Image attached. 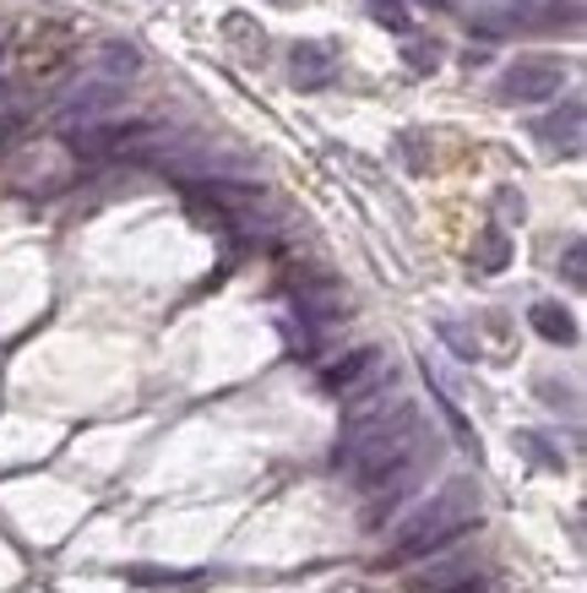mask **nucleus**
<instances>
[{
	"instance_id": "nucleus-6",
	"label": "nucleus",
	"mask_w": 587,
	"mask_h": 593,
	"mask_svg": "<svg viewBox=\"0 0 587 593\" xmlns=\"http://www.w3.org/2000/svg\"><path fill=\"white\" fill-rule=\"evenodd\" d=\"M332 71H337V61H332V50H326V44H294V82H300L305 93L326 87V82H332Z\"/></svg>"
},
{
	"instance_id": "nucleus-4",
	"label": "nucleus",
	"mask_w": 587,
	"mask_h": 593,
	"mask_svg": "<svg viewBox=\"0 0 587 593\" xmlns=\"http://www.w3.org/2000/svg\"><path fill=\"white\" fill-rule=\"evenodd\" d=\"M158 132L153 121H87V126H71L65 132V147L76 153V158H126L136 142H147V136Z\"/></svg>"
},
{
	"instance_id": "nucleus-1",
	"label": "nucleus",
	"mask_w": 587,
	"mask_h": 593,
	"mask_svg": "<svg viewBox=\"0 0 587 593\" xmlns=\"http://www.w3.org/2000/svg\"><path fill=\"white\" fill-rule=\"evenodd\" d=\"M473 523H479V485L473 479H447L408 523L397 528V539H391L381 566H413V561L447 550L452 539H462Z\"/></svg>"
},
{
	"instance_id": "nucleus-13",
	"label": "nucleus",
	"mask_w": 587,
	"mask_h": 593,
	"mask_svg": "<svg viewBox=\"0 0 587 593\" xmlns=\"http://www.w3.org/2000/svg\"><path fill=\"white\" fill-rule=\"evenodd\" d=\"M436 44H408V66H419V71H436Z\"/></svg>"
},
{
	"instance_id": "nucleus-3",
	"label": "nucleus",
	"mask_w": 587,
	"mask_h": 593,
	"mask_svg": "<svg viewBox=\"0 0 587 593\" xmlns=\"http://www.w3.org/2000/svg\"><path fill=\"white\" fill-rule=\"evenodd\" d=\"M566 82H572L566 61H555V55H517L512 66L501 71L495 93H501V104H544V98H560Z\"/></svg>"
},
{
	"instance_id": "nucleus-8",
	"label": "nucleus",
	"mask_w": 587,
	"mask_h": 593,
	"mask_svg": "<svg viewBox=\"0 0 587 593\" xmlns=\"http://www.w3.org/2000/svg\"><path fill=\"white\" fill-rule=\"evenodd\" d=\"M538 136H544V142H555V147H560V142H566V147H577V142H583V104L572 98V104H566V115L538 121Z\"/></svg>"
},
{
	"instance_id": "nucleus-10",
	"label": "nucleus",
	"mask_w": 587,
	"mask_h": 593,
	"mask_svg": "<svg viewBox=\"0 0 587 593\" xmlns=\"http://www.w3.org/2000/svg\"><path fill=\"white\" fill-rule=\"evenodd\" d=\"M506 257H512V240H506L501 229H484V240H479V267H484V272H501Z\"/></svg>"
},
{
	"instance_id": "nucleus-14",
	"label": "nucleus",
	"mask_w": 587,
	"mask_h": 593,
	"mask_svg": "<svg viewBox=\"0 0 587 593\" xmlns=\"http://www.w3.org/2000/svg\"><path fill=\"white\" fill-rule=\"evenodd\" d=\"M566 278H572V283H583V240H572V246H566Z\"/></svg>"
},
{
	"instance_id": "nucleus-5",
	"label": "nucleus",
	"mask_w": 587,
	"mask_h": 593,
	"mask_svg": "<svg viewBox=\"0 0 587 593\" xmlns=\"http://www.w3.org/2000/svg\"><path fill=\"white\" fill-rule=\"evenodd\" d=\"M376 371H381V348H376V343H359V348H348L343 360H332L322 371V393H332V397L359 393Z\"/></svg>"
},
{
	"instance_id": "nucleus-17",
	"label": "nucleus",
	"mask_w": 587,
	"mask_h": 593,
	"mask_svg": "<svg viewBox=\"0 0 587 593\" xmlns=\"http://www.w3.org/2000/svg\"><path fill=\"white\" fill-rule=\"evenodd\" d=\"M272 6H289V0H272Z\"/></svg>"
},
{
	"instance_id": "nucleus-11",
	"label": "nucleus",
	"mask_w": 587,
	"mask_h": 593,
	"mask_svg": "<svg viewBox=\"0 0 587 593\" xmlns=\"http://www.w3.org/2000/svg\"><path fill=\"white\" fill-rule=\"evenodd\" d=\"M370 17L391 28V33H408L413 28V11H408V0H370Z\"/></svg>"
},
{
	"instance_id": "nucleus-7",
	"label": "nucleus",
	"mask_w": 587,
	"mask_h": 593,
	"mask_svg": "<svg viewBox=\"0 0 587 593\" xmlns=\"http://www.w3.org/2000/svg\"><path fill=\"white\" fill-rule=\"evenodd\" d=\"M527 322L538 327V337H549V343H577V322H572V311H560L555 300H538V305L527 311Z\"/></svg>"
},
{
	"instance_id": "nucleus-9",
	"label": "nucleus",
	"mask_w": 587,
	"mask_h": 593,
	"mask_svg": "<svg viewBox=\"0 0 587 593\" xmlns=\"http://www.w3.org/2000/svg\"><path fill=\"white\" fill-rule=\"evenodd\" d=\"M115 98H120V93H115V82H98V87H87V93H82V98L65 110V126H76V121L87 126V121H93V115H104Z\"/></svg>"
},
{
	"instance_id": "nucleus-16",
	"label": "nucleus",
	"mask_w": 587,
	"mask_h": 593,
	"mask_svg": "<svg viewBox=\"0 0 587 593\" xmlns=\"http://www.w3.org/2000/svg\"><path fill=\"white\" fill-rule=\"evenodd\" d=\"M436 6H441V11H447V6H457V0H436Z\"/></svg>"
},
{
	"instance_id": "nucleus-12",
	"label": "nucleus",
	"mask_w": 587,
	"mask_h": 593,
	"mask_svg": "<svg viewBox=\"0 0 587 593\" xmlns=\"http://www.w3.org/2000/svg\"><path fill=\"white\" fill-rule=\"evenodd\" d=\"M136 66H141L136 44H109V50H104V71H109V76H130Z\"/></svg>"
},
{
	"instance_id": "nucleus-2",
	"label": "nucleus",
	"mask_w": 587,
	"mask_h": 593,
	"mask_svg": "<svg viewBox=\"0 0 587 593\" xmlns=\"http://www.w3.org/2000/svg\"><path fill=\"white\" fill-rule=\"evenodd\" d=\"M76 66V33L61 22H28L6 44V76L17 87H50Z\"/></svg>"
},
{
	"instance_id": "nucleus-15",
	"label": "nucleus",
	"mask_w": 587,
	"mask_h": 593,
	"mask_svg": "<svg viewBox=\"0 0 587 593\" xmlns=\"http://www.w3.org/2000/svg\"><path fill=\"white\" fill-rule=\"evenodd\" d=\"M452 593H484V583H479V578H462Z\"/></svg>"
}]
</instances>
